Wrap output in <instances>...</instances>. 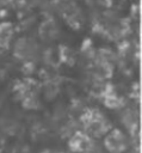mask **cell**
Returning <instances> with one entry per match:
<instances>
[{
  "label": "cell",
  "mask_w": 142,
  "mask_h": 153,
  "mask_svg": "<svg viewBox=\"0 0 142 153\" xmlns=\"http://www.w3.org/2000/svg\"><path fill=\"white\" fill-rule=\"evenodd\" d=\"M84 133L92 139L103 137L110 129L111 123L107 117L97 109L87 110L81 118Z\"/></svg>",
  "instance_id": "cell-1"
},
{
  "label": "cell",
  "mask_w": 142,
  "mask_h": 153,
  "mask_svg": "<svg viewBox=\"0 0 142 153\" xmlns=\"http://www.w3.org/2000/svg\"><path fill=\"white\" fill-rule=\"evenodd\" d=\"M104 149L107 153H125L129 148V139L118 128H111L104 135Z\"/></svg>",
  "instance_id": "cell-2"
},
{
  "label": "cell",
  "mask_w": 142,
  "mask_h": 153,
  "mask_svg": "<svg viewBox=\"0 0 142 153\" xmlns=\"http://www.w3.org/2000/svg\"><path fill=\"white\" fill-rule=\"evenodd\" d=\"M125 153H126V152H125ZM129 153H134V152H129Z\"/></svg>",
  "instance_id": "cell-3"
}]
</instances>
